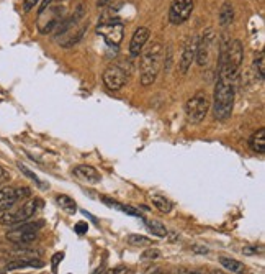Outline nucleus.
Listing matches in <instances>:
<instances>
[{
  "instance_id": "1",
  "label": "nucleus",
  "mask_w": 265,
  "mask_h": 274,
  "mask_svg": "<svg viewBox=\"0 0 265 274\" xmlns=\"http://www.w3.org/2000/svg\"><path fill=\"white\" fill-rule=\"evenodd\" d=\"M162 56H164V46L159 41L152 43L143 53V56H141L139 69H141V84L143 86H151L156 81L162 66Z\"/></svg>"
},
{
  "instance_id": "2",
  "label": "nucleus",
  "mask_w": 265,
  "mask_h": 274,
  "mask_svg": "<svg viewBox=\"0 0 265 274\" xmlns=\"http://www.w3.org/2000/svg\"><path fill=\"white\" fill-rule=\"evenodd\" d=\"M234 105V87L231 84L219 81L215 87V96H213V115L216 120H228L233 114Z\"/></svg>"
},
{
  "instance_id": "3",
  "label": "nucleus",
  "mask_w": 265,
  "mask_h": 274,
  "mask_svg": "<svg viewBox=\"0 0 265 274\" xmlns=\"http://www.w3.org/2000/svg\"><path fill=\"white\" fill-rule=\"evenodd\" d=\"M43 207V200L41 199H30L23 202L20 207L15 205L12 209L2 212V217H0V223L5 227H15V225H20V223H25L35 217L38 214V210Z\"/></svg>"
},
{
  "instance_id": "4",
  "label": "nucleus",
  "mask_w": 265,
  "mask_h": 274,
  "mask_svg": "<svg viewBox=\"0 0 265 274\" xmlns=\"http://www.w3.org/2000/svg\"><path fill=\"white\" fill-rule=\"evenodd\" d=\"M208 112H210V99H208L206 92L203 91L196 92L185 104V114H187V119L191 124H200L201 120H205Z\"/></svg>"
},
{
  "instance_id": "5",
  "label": "nucleus",
  "mask_w": 265,
  "mask_h": 274,
  "mask_svg": "<svg viewBox=\"0 0 265 274\" xmlns=\"http://www.w3.org/2000/svg\"><path fill=\"white\" fill-rule=\"evenodd\" d=\"M41 227H43V222L20 223V225H15V228H12V230H8L5 238H7L10 243H15V245H28L38 238V232Z\"/></svg>"
},
{
  "instance_id": "6",
  "label": "nucleus",
  "mask_w": 265,
  "mask_h": 274,
  "mask_svg": "<svg viewBox=\"0 0 265 274\" xmlns=\"http://www.w3.org/2000/svg\"><path fill=\"white\" fill-rule=\"evenodd\" d=\"M216 44V33L213 28H208V30L203 31L201 38H198V43H196V54H195V61L200 68H205V66L210 64L213 49H215Z\"/></svg>"
},
{
  "instance_id": "7",
  "label": "nucleus",
  "mask_w": 265,
  "mask_h": 274,
  "mask_svg": "<svg viewBox=\"0 0 265 274\" xmlns=\"http://www.w3.org/2000/svg\"><path fill=\"white\" fill-rule=\"evenodd\" d=\"M97 33L110 46H118L123 40V33H125V25L118 18L106 20L103 18L97 26Z\"/></svg>"
},
{
  "instance_id": "8",
  "label": "nucleus",
  "mask_w": 265,
  "mask_h": 274,
  "mask_svg": "<svg viewBox=\"0 0 265 274\" xmlns=\"http://www.w3.org/2000/svg\"><path fill=\"white\" fill-rule=\"evenodd\" d=\"M193 12V0H174L169 8V21L172 25L185 23Z\"/></svg>"
},
{
  "instance_id": "9",
  "label": "nucleus",
  "mask_w": 265,
  "mask_h": 274,
  "mask_svg": "<svg viewBox=\"0 0 265 274\" xmlns=\"http://www.w3.org/2000/svg\"><path fill=\"white\" fill-rule=\"evenodd\" d=\"M103 82L110 91H120L128 82V74L120 66H110V68L103 72Z\"/></svg>"
},
{
  "instance_id": "10",
  "label": "nucleus",
  "mask_w": 265,
  "mask_h": 274,
  "mask_svg": "<svg viewBox=\"0 0 265 274\" xmlns=\"http://www.w3.org/2000/svg\"><path fill=\"white\" fill-rule=\"evenodd\" d=\"M196 43H198V38L193 36L187 41V44H185L182 58H180V61H178V69L182 74H187L188 69L191 68V64H193L195 54H196Z\"/></svg>"
},
{
  "instance_id": "11",
  "label": "nucleus",
  "mask_w": 265,
  "mask_h": 274,
  "mask_svg": "<svg viewBox=\"0 0 265 274\" xmlns=\"http://www.w3.org/2000/svg\"><path fill=\"white\" fill-rule=\"evenodd\" d=\"M149 40V30L144 26L136 28V31L133 33L131 43H129V54L131 56H139V53L143 51L146 43Z\"/></svg>"
},
{
  "instance_id": "12",
  "label": "nucleus",
  "mask_w": 265,
  "mask_h": 274,
  "mask_svg": "<svg viewBox=\"0 0 265 274\" xmlns=\"http://www.w3.org/2000/svg\"><path fill=\"white\" fill-rule=\"evenodd\" d=\"M72 174H74L77 179H81L84 182H88V184H98L101 181V174L95 169L92 166H87V164H81L74 167V171H72Z\"/></svg>"
},
{
  "instance_id": "13",
  "label": "nucleus",
  "mask_w": 265,
  "mask_h": 274,
  "mask_svg": "<svg viewBox=\"0 0 265 274\" xmlns=\"http://www.w3.org/2000/svg\"><path fill=\"white\" fill-rule=\"evenodd\" d=\"M18 194H16V189L13 187H2L0 189V214L8 209H12L13 205L18 202Z\"/></svg>"
},
{
  "instance_id": "14",
  "label": "nucleus",
  "mask_w": 265,
  "mask_h": 274,
  "mask_svg": "<svg viewBox=\"0 0 265 274\" xmlns=\"http://www.w3.org/2000/svg\"><path fill=\"white\" fill-rule=\"evenodd\" d=\"M44 265L43 261H39L38 258H16L15 261H10L5 270L13 271V270H25V268H41Z\"/></svg>"
},
{
  "instance_id": "15",
  "label": "nucleus",
  "mask_w": 265,
  "mask_h": 274,
  "mask_svg": "<svg viewBox=\"0 0 265 274\" xmlns=\"http://www.w3.org/2000/svg\"><path fill=\"white\" fill-rule=\"evenodd\" d=\"M219 263H221V266L224 268V270H228L231 273H234V274H246V265L244 263H241L238 260H234V258H229V256H221L219 258Z\"/></svg>"
},
{
  "instance_id": "16",
  "label": "nucleus",
  "mask_w": 265,
  "mask_h": 274,
  "mask_svg": "<svg viewBox=\"0 0 265 274\" xmlns=\"http://www.w3.org/2000/svg\"><path fill=\"white\" fill-rule=\"evenodd\" d=\"M249 146L252 151L262 154L265 151V128H259L256 133H252V137L249 138Z\"/></svg>"
},
{
  "instance_id": "17",
  "label": "nucleus",
  "mask_w": 265,
  "mask_h": 274,
  "mask_svg": "<svg viewBox=\"0 0 265 274\" xmlns=\"http://www.w3.org/2000/svg\"><path fill=\"white\" fill-rule=\"evenodd\" d=\"M101 200L108 205V207H113V209H116V210H120V212H125V214H128V215H131V217H143L141 215V212H138L134 207H129V205H123V204H120V202H116V200H113V199H110V197H101Z\"/></svg>"
},
{
  "instance_id": "18",
  "label": "nucleus",
  "mask_w": 265,
  "mask_h": 274,
  "mask_svg": "<svg viewBox=\"0 0 265 274\" xmlns=\"http://www.w3.org/2000/svg\"><path fill=\"white\" fill-rule=\"evenodd\" d=\"M234 20V8L229 2H226L219 10V25L221 26H229Z\"/></svg>"
},
{
  "instance_id": "19",
  "label": "nucleus",
  "mask_w": 265,
  "mask_h": 274,
  "mask_svg": "<svg viewBox=\"0 0 265 274\" xmlns=\"http://www.w3.org/2000/svg\"><path fill=\"white\" fill-rule=\"evenodd\" d=\"M152 205H154L159 212H162V214H169L172 209L171 200L162 197V195H152Z\"/></svg>"
},
{
  "instance_id": "20",
  "label": "nucleus",
  "mask_w": 265,
  "mask_h": 274,
  "mask_svg": "<svg viewBox=\"0 0 265 274\" xmlns=\"http://www.w3.org/2000/svg\"><path fill=\"white\" fill-rule=\"evenodd\" d=\"M56 202H58V205L61 207V209L69 212V214H74V212L77 210L76 202L69 197V195H58V197H56Z\"/></svg>"
},
{
  "instance_id": "21",
  "label": "nucleus",
  "mask_w": 265,
  "mask_h": 274,
  "mask_svg": "<svg viewBox=\"0 0 265 274\" xmlns=\"http://www.w3.org/2000/svg\"><path fill=\"white\" fill-rule=\"evenodd\" d=\"M146 225H148V228L151 230V233H154L156 237H161V238H164L166 235H167V228L162 225L161 222H157V220H146Z\"/></svg>"
},
{
  "instance_id": "22",
  "label": "nucleus",
  "mask_w": 265,
  "mask_h": 274,
  "mask_svg": "<svg viewBox=\"0 0 265 274\" xmlns=\"http://www.w3.org/2000/svg\"><path fill=\"white\" fill-rule=\"evenodd\" d=\"M128 243L133 245V247H149V245H152V240L144 237V235H129Z\"/></svg>"
},
{
  "instance_id": "23",
  "label": "nucleus",
  "mask_w": 265,
  "mask_h": 274,
  "mask_svg": "<svg viewBox=\"0 0 265 274\" xmlns=\"http://www.w3.org/2000/svg\"><path fill=\"white\" fill-rule=\"evenodd\" d=\"M254 68L257 69V72L264 79V76H265V54H264V51H259L256 56H254Z\"/></svg>"
},
{
  "instance_id": "24",
  "label": "nucleus",
  "mask_w": 265,
  "mask_h": 274,
  "mask_svg": "<svg viewBox=\"0 0 265 274\" xmlns=\"http://www.w3.org/2000/svg\"><path fill=\"white\" fill-rule=\"evenodd\" d=\"M18 169L21 171V172H23V174L28 177V179H31V181L33 182H35V184H38V186H43V184H41V181H39V179H38V176L35 174V172H33V171H30V169H28V167L25 166V164H18Z\"/></svg>"
},
{
  "instance_id": "25",
  "label": "nucleus",
  "mask_w": 265,
  "mask_h": 274,
  "mask_svg": "<svg viewBox=\"0 0 265 274\" xmlns=\"http://www.w3.org/2000/svg\"><path fill=\"white\" fill-rule=\"evenodd\" d=\"M157 258H161V251L159 250H148V251H144L143 253V260H157Z\"/></svg>"
},
{
  "instance_id": "26",
  "label": "nucleus",
  "mask_w": 265,
  "mask_h": 274,
  "mask_svg": "<svg viewBox=\"0 0 265 274\" xmlns=\"http://www.w3.org/2000/svg\"><path fill=\"white\" fill-rule=\"evenodd\" d=\"M74 230H76L79 235L87 233V230H88V225H87L86 222H77V223H76V227H74Z\"/></svg>"
},
{
  "instance_id": "27",
  "label": "nucleus",
  "mask_w": 265,
  "mask_h": 274,
  "mask_svg": "<svg viewBox=\"0 0 265 274\" xmlns=\"http://www.w3.org/2000/svg\"><path fill=\"white\" fill-rule=\"evenodd\" d=\"M38 0H23V10L25 12H31L33 8L36 7Z\"/></svg>"
},
{
  "instance_id": "28",
  "label": "nucleus",
  "mask_w": 265,
  "mask_h": 274,
  "mask_svg": "<svg viewBox=\"0 0 265 274\" xmlns=\"http://www.w3.org/2000/svg\"><path fill=\"white\" fill-rule=\"evenodd\" d=\"M166 51H167V58H166L164 68H166V71H169L171 69V64H172V49H171V46H167Z\"/></svg>"
},
{
  "instance_id": "29",
  "label": "nucleus",
  "mask_w": 265,
  "mask_h": 274,
  "mask_svg": "<svg viewBox=\"0 0 265 274\" xmlns=\"http://www.w3.org/2000/svg\"><path fill=\"white\" fill-rule=\"evenodd\" d=\"M7 181H10V172L7 169H3L2 166H0V184L7 182Z\"/></svg>"
},
{
  "instance_id": "30",
  "label": "nucleus",
  "mask_w": 265,
  "mask_h": 274,
  "mask_svg": "<svg viewBox=\"0 0 265 274\" xmlns=\"http://www.w3.org/2000/svg\"><path fill=\"white\" fill-rule=\"evenodd\" d=\"M111 271H113V274H129L128 268H125V266H118V268H115V270H111Z\"/></svg>"
},
{
  "instance_id": "31",
  "label": "nucleus",
  "mask_w": 265,
  "mask_h": 274,
  "mask_svg": "<svg viewBox=\"0 0 265 274\" xmlns=\"http://www.w3.org/2000/svg\"><path fill=\"white\" fill-rule=\"evenodd\" d=\"M193 251H195V253H201V255H206V253H208V251H210V250H208V248H205V247H193Z\"/></svg>"
},
{
  "instance_id": "32",
  "label": "nucleus",
  "mask_w": 265,
  "mask_h": 274,
  "mask_svg": "<svg viewBox=\"0 0 265 274\" xmlns=\"http://www.w3.org/2000/svg\"><path fill=\"white\" fill-rule=\"evenodd\" d=\"M108 2H110V0H98V2H97V7H98V8L105 7V5L108 3Z\"/></svg>"
},
{
  "instance_id": "33",
  "label": "nucleus",
  "mask_w": 265,
  "mask_h": 274,
  "mask_svg": "<svg viewBox=\"0 0 265 274\" xmlns=\"http://www.w3.org/2000/svg\"><path fill=\"white\" fill-rule=\"evenodd\" d=\"M187 274H203L201 271H191V273H187Z\"/></svg>"
},
{
  "instance_id": "34",
  "label": "nucleus",
  "mask_w": 265,
  "mask_h": 274,
  "mask_svg": "<svg viewBox=\"0 0 265 274\" xmlns=\"http://www.w3.org/2000/svg\"><path fill=\"white\" fill-rule=\"evenodd\" d=\"M105 274H113V271H108V273H105Z\"/></svg>"
},
{
  "instance_id": "35",
  "label": "nucleus",
  "mask_w": 265,
  "mask_h": 274,
  "mask_svg": "<svg viewBox=\"0 0 265 274\" xmlns=\"http://www.w3.org/2000/svg\"><path fill=\"white\" fill-rule=\"evenodd\" d=\"M159 274H162V273H161V271H159Z\"/></svg>"
}]
</instances>
